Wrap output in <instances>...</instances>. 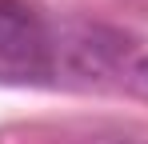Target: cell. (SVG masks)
Masks as SVG:
<instances>
[{"label": "cell", "instance_id": "cell-2", "mask_svg": "<svg viewBox=\"0 0 148 144\" xmlns=\"http://www.w3.org/2000/svg\"><path fill=\"white\" fill-rule=\"evenodd\" d=\"M0 80L4 84L52 80V24L24 0H0Z\"/></svg>", "mask_w": 148, "mask_h": 144}, {"label": "cell", "instance_id": "cell-3", "mask_svg": "<svg viewBox=\"0 0 148 144\" xmlns=\"http://www.w3.org/2000/svg\"><path fill=\"white\" fill-rule=\"evenodd\" d=\"M124 80H128V88L136 96L148 100V56H140L136 64H128V68H124Z\"/></svg>", "mask_w": 148, "mask_h": 144}, {"label": "cell", "instance_id": "cell-1", "mask_svg": "<svg viewBox=\"0 0 148 144\" xmlns=\"http://www.w3.org/2000/svg\"><path fill=\"white\" fill-rule=\"evenodd\" d=\"M132 40L100 20H56L52 24V80L96 84L124 68Z\"/></svg>", "mask_w": 148, "mask_h": 144}]
</instances>
